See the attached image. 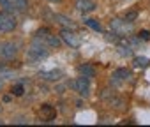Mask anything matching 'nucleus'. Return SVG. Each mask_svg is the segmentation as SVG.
<instances>
[{
	"mask_svg": "<svg viewBox=\"0 0 150 127\" xmlns=\"http://www.w3.org/2000/svg\"><path fill=\"white\" fill-rule=\"evenodd\" d=\"M50 46L41 39V37H34V41H32V44L28 46V49H27V60L28 62H32V64H37V62H41V60H44L48 55H50V49H48Z\"/></svg>",
	"mask_w": 150,
	"mask_h": 127,
	"instance_id": "f257e3e1",
	"label": "nucleus"
},
{
	"mask_svg": "<svg viewBox=\"0 0 150 127\" xmlns=\"http://www.w3.org/2000/svg\"><path fill=\"white\" fill-rule=\"evenodd\" d=\"M18 21L16 16L11 11H2L0 13V34H11L16 28Z\"/></svg>",
	"mask_w": 150,
	"mask_h": 127,
	"instance_id": "f03ea898",
	"label": "nucleus"
},
{
	"mask_svg": "<svg viewBox=\"0 0 150 127\" xmlns=\"http://www.w3.org/2000/svg\"><path fill=\"white\" fill-rule=\"evenodd\" d=\"M110 28H111L117 35L125 37V35H129V34L132 32V23H131V21H127V20H118V18H113V20L110 21Z\"/></svg>",
	"mask_w": 150,
	"mask_h": 127,
	"instance_id": "7ed1b4c3",
	"label": "nucleus"
},
{
	"mask_svg": "<svg viewBox=\"0 0 150 127\" xmlns=\"http://www.w3.org/2000/svg\"><path fill=\"white\" fill-rule=\"evenodd\" d=\"M0 7L11 13H25L28 9V0H0Z\"/></svg>",
	"mask_w": 150,
	"mask_h": 127,
	"instance_id": "20e7f679",
	"label": "nucleus"
},
{
	"mask_svg": "<svg viewBox=\"0 0 150 127\" xmlns=\"http://www.w3.org/2000/svg\"><path fill=\"white\" fill-rule=\"evenodd\" d=\"M71 87L76 90L81 97H88V95H90V80H88V78H85V76L76 78V80L71 83Z\"/></svg>",
	"mask_w": 150,
	"mask_h": 127,
	"instance_id": "39448f33",
	"label": "nucleus"
},
{
	"mask_svg": "<svg viewBox=\"0 0 150 127\" xmlns=\"http://www.w3.org/2000/svg\"><path fill=\"white\" fill-rule=\"evenodd\" d=\"M18 55V44L13 41H6V42H0V56L4 60H11Z\"/></svg>",
	"mask_w": 150,
	"mask_h": 127,
	"instance_id": "423d86ee",
	"label": "nucleus"
},
{
	"mask_svg": "<svg viewBox=\"0 0 150 127\" xmlns=\"http://www.w3.org/2000/svg\"><path fill=\"white\" fill-rule=\"evenodd\" d=\"M60 37H62V41H64L67 46H71V48H78V46L81 44V39L74 34L72 30H69V28H64V30L60 32Z\"/></svg>",
	"mask_w": 150,
	"mask_h": 127,
	"instance_id": "0eeeda50",
	"label": "nucleus"
},
{
	"mask_svg": "<svg viewBox=\"0 0 150 127\" xmlns=\"http://www.w3.org/2000/svg\"><path fill=\"white\" fill-rule=\"evenodd\" d=\"M129 78H131V71L125 69V67H118V69H115L113 74H111V85H120V83L127 81Z\"/></svg>",
	"mask_w": 150,
	"mask_h": 127,
	"instance_id": "6e6552de",
	"label": "nucleus"
},
{
	"mask_svg": "<svg viewBox=\"0 0 150 127\" xmlns=\"http://www.w3.org/2000/svg\"><path fill=\"white\" fill-rule=\"evenodd\" d=\"M74 7H76V11L87 14V13L96 11L97 4H96V0H76V2H74Z\"/></svg>",
	"mask_w": 150,
	"mask_h": 127,
	"instance_id": "1a4fd4ad",
	"label": "nucleus"
},
{
	"mask_svg": "<svg viewBox=\"0 0 150 127\" xmlns=\"http://www.w3.org/2000/svg\"><path fill=\"white\" fill-rule=\"evenodd\" d=\"M53 20H55L58 25H62L64 28H69V30H74V28H76V23H74L69 16H65V14H53Z\"/></svg>",
	"mask_w": 150,
	"mask_h": 127,
	"instance_id": "9d476101",
	"label": "nucleus"
},
{
	"mask_svg": "<svg viewBox=\"0 0 150 127\" xmlns=\"http://www.w3.org/2000/svg\"><path fill=\"white\" fill-rule=\"evenodd\" d=\"M78 73H80V76H85V78H88V80L96 78V74H97L96 67L90 66V64H81V66L78 67Z\"/></svg>",
	"mask_w": 150,
	"mask_h": 127,
	"instance_id": "9b49d317",
	"label": "nucleus"
},
{
	"mask_svg": "<svg viewBox=\"0 0 150 127\" xmlns=\"http://www.w3.org/2000/svg\"><path fill=\"white\" fill-rule=\"evenodd\" d=\"M60 76H62V73H60L58 69H53V71H42V73L39 74V78L44 80V81H58Z\"/></svg>",
	"mask_w": 150,
	"mask_h": 127,
	"instance_id": "f8f14e48",
	"label": "nucleus"
},
{
	"mask_svg": "<svg viewBox=\"0 0 150 127\" xmlns=\"http://www.w3.org/2000/svg\"><path fill=\"white\" fill-rule=\"evenodd\" d=\"M41 116H42V120H53L57 116V109L51 104H42L41 106Z\"/></svg>",
	"mask_w": 150,
	"mask_h": 127,
	"instance_id": "ddd939ff",
	"label": "nucleus"
},
{
	"mask_svg": "<svg viewBox=\"0 0 150 127\" xmlns=\"http://www.w3.org/2000/svg\"><path fill=\"white\" fill-rule=\"evenodd\" d=\"M83 21H85V25L90 27L92 30H96V32H103V25H101L97 20H94V18H85Z\"/></svg>",
	"mask_w": 150,
	"mask_h": 127,
	"instance_id": "4468645a",
	"label": "nucleus"
},
{
	"mask_svg": "<svg viewBox=\"0 0 150 127\" xmlns=\"http://www.w3.org/2000/svg\"><path fill=\"white\" fill-rule=\"evenodd\" d=\"M132 64H134V67H146L148 66V58L146 56H134Z\"/></svg>",
	"mask_w": 150,
	"mask_h": 127,
	"instance_id": "2eb2a0df",
	"label": "nucleus"
},
{
	"mask_svg": "<svg viewBox=\"0 0 150 127\" xmlns=\"http://www.w3.org/2000/svg\"><path fill=\"white\" fill-rule=\"evenodd\" d=\"M0 78L11 80V78H14V71H13V69H6L4 66H0Z\"/></svg>",
	"mask_w": 150,
	"mask_h": 127,
	"instance_id": "dca6fc26",
	"label": "nucleus"
},
{
	"mask_svg": "<svg viewBox=\"0 0 150 127\" xmlns=\"http://www.w3.org/2000/svg\"><path fill=\"white\" fill-rule=\"evenodd\" d=\"M118 55H120V56H131V55H132V48H131L129 44H127V46H122V44H120V46H118Z\"/></svg>",
	"mask_w": 150,
	"mask_h": 127,
	"instance_id": "f3484780",
	"label": "nucleus"
},
{
	"mask_svg": "<svg viewBox=\"0 0 150 127\" xmlns=\"http://www.w3.org/2000/svg\"><path fill=\"white\" fill-rule=\"evenodd\" d=\"M11 94H13V95H16V97H21V95L25 94V88H23V85L20 83V85H16V87H13V90H11Z\"/></svg>",
	"mask_w": 150,
	"mask_h": 127,
	"instance_id": "a211bd4d",
	"label": "nucleus"
},
{
	"mask_svg": "<svg viewBox=\"0 0 150 127\" xmlns=\"http://www.w3.org/2000/svg\"><path fill=\"white\" fill-rule=\"evenodd\" d=\"M138 18V11H129V13H125V16H124V20H127V21H134Z\"/></svg>",
	"mask_w": 150,
	"mask_h": 127,
	"instance_id": "6ab92c4d",
	"label": "nucleus"
},
{
	"mask_svg": "<svg viewBox=\"0 0 150 127\" xmlns=\"http://www.w3.org/2000/svg\"><path fill=\"white\" fill-rule=\"evenodd\" d=\"M138 37H139L141 41H150V32H148V30H141Z\"/></svg>",
	"mask_w": 150,
	"mask_h": 127,
	"instance_id": "aec40b11",
	"label": "nucleus"
},
{
	"mask_svg": "<svg viewBox=\"0 0 150 127\" xmlns=\"http://www.w3.org/2000/svg\"><path fill=\"white\" fill-rule=\"evenodd\" d=\"M13 123H28V118L27 116H16L13 120Z\"/></svg>",
	"mask_w": 150,
	"mask_h": 127,
	"instance_id": "412c9836",
	"label": "nucleus"
},
{
	"mask_svg": "<svg viewBox=\"0 0 150 127\" xmlns=\"http://www.w3.org/2000/svg\"><path fill=\"white\" fill-rule=\"evenodd\" d=\"M2 87H4V80H2V78H0V88H2Z\"/></svg>",
	"mask_w": 150,
	"mask_h": 127,
	"instance_id": "4be33fe9",
	"label": "nucleus"
},
{
	"mask_svg": "<svg viewBox=\"0 0 150 127\" xmlns=\"http://www.w3.org/2000/svg\"><path fill=\"white\" fill-rule=\"evenodd\" d=\"M50 2H62V0H50Z\"/></svg>",
	"mask_w": 150,
	"mask_h": 127,
	"instance_id": "5701e85b",
	"label": "nucleus"
},
{
	"mask_svg": "<svg viewBox=\"0 0 150 127\" xmlns=\"http://www.w3.org/2000/svg\"><path fill=\"white\" fill-rule=\"evenodd\" d=\"M2 123H4V120H0V125H2Z\"/></svg>",
	"mask_w": 150,
	"mask_h": 127,
	"instance_id": "b1692460",
	"label": "nucleus"
},
{
	"mask_svg": "<svg viewBox=\"0 0 150 127\" xmlns=\"http://www.w3.org/2000/svg\"><path fill=\"white\" fill-rule=\"evenodd\" d=\"M0 109H2V106H0Z\"/></svg>",
	"mask_w": 150,
	"mask_h": 127,
	"instance_id": "393cba45",
	"label": "nucleus"
}]
</instances>
